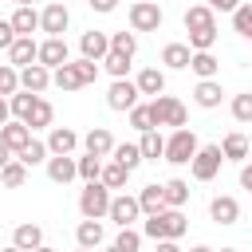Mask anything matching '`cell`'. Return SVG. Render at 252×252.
<instances>
[{
	"instance_id": "6da1fadb",
	"label": "cell",
	"mask_w": 252,
	"mask_h": 252,
	"mask_svg": "<svg viewBox=\"0 0 252 252\" xmlns=\"http://www.w3.org/2000/svg\"><path fill=\"white\" fill-rule=\"evenodd\" d=\"M197 150H201L197 134H193L189 126H177V130L165 138V158H161V161H173V165H189Z\"/></svg>"
},
{
	"instance_id": "7a4b0ae2",
	"label": "cell",
	"mask_w": 252,
	"mask_h": 252,
	"mask_svg": "<svg viewBox=\"0 0 252 252\" xmlns=\"http://www.w3.org/2000/svg\"><path fill=\"white\" fill-rule=\"evenodd\" d=\"M150 114H154V126H185L189 122V114H185V102L181 98H173V94H158V98H150Z\"/></svg>"
},
{
	"instance_id": "3957f363",
	"label": "cell",
	"mask_w": 252,
	"mask_h": 252,
	"mask_svg": "<svg viewBox=\"0 0 252 252\" xmlns=\"http://www.w3.org/2000/svg\"><path fill=\"white\" fill-rule=\"evenodd\" d=\"M110 189L102 185V181H87V189L79 193V213L83 217H91V220H102L106 213H110Z\"/></svg>"
},
{
	"instance_id": "277c9868",
	"label": "cell",
	"mask_w": 252,
	"mask_h": 252,
	"mask_svg": "<svg viewBox=\"0 0 252 252\" xmlns=\"http://www.w3.org/2000/svg\"><path fill=\"white\" fill-rule=\"evenodd\" d=\"M220 161H224V154H220V142H213V146H201V150L193 154L189 169H193V177H197V181H213V177L220 173Z\"/></svg>"
},
{
	"instance_id": "5b68a950",
	"label": "cell",
	"mask_w": 252,
	"mask_h": 252,
	"mask_svg": "<svg viewBox=\"0 0 252 252\" xmlns=\"http://www.w3.org/2000/svg\"><path fill=\"white\" fill-rule=\"evenodd\" d=\"M165 20V12L154 4V0H134L130 4V28L134 32H158Z\"/></svg>"
},
{
	"instance_id": "8992f818",
	"label": "cell",
	"mask_w": 252,
	"mask_h": 252,
	"mask_svg": "<svg viewBox=\"0 0 252 252\" xmlns=\"http://www.w3.org/2000/svg\"><path fill=\"white\" fill-rule=\"evenodd\" d=\"M138 83H130V79H114L110 83V91H106V106L110 110H134L138 106Z\"/></svg>"
},
{
	"instance_id": "52a82bcc",
	"label": "cell",
	"mask_w": 252,
	"mask_h": 252,
	"mask_svg": "<svg viewBox=\"0 0 252 252\" xmlns=\"http://www.w3.org/2000/svg\"><path fill=\"white\" fill-rule=\"evenodd\" d=\"M118 228H126V224H134L138 217H142V205H138V197H130V193H118L114 201H110V213H106Z\"/></svg>"
},
{
	"instance_id": "ba28073f",
	"label": "cell",
	"mask_w": 252,
	"mask_h": 252,
	"mask_svg": "<svg viewBox=\"0 0 252 252\" xmlns=\"http://www.w3.org/2000/svg\"><path fill=\"white\" fill-rule=\"evenodd\" d=\"M67 24H71V12H67V4H59V0L39 12V32H47V35H63Z\"/></svg>"
},
{
	"instance_id": "9c48e42d",
	"label": "cell",
	"mask_w": 252,
	"mask_h": 252,
	"mask_svg": "<svg viewBox=\"0 0 252 252\" xmlns=\"http://www.w3.org/2000/svg\"><path fill=\"white\" fill-rule=\"evenodd\" d=\"M8 63L12 67H32V63H39V43L32 39V35H16V43L8 47Z\"/></svg>"
},
{
	"instance_id": "30bf717a",
	"label": "cell",
	"mask_w": 252,
	"mask_h": 252,
	"mask_svg": "<svg viewBox=\"0 0 252 252\" xmlns=\"http://www.w3.org/2000/svg\"><path fill=\"white\" fill-rule=\"evenodd\" d=\"M39 63L43 67H63V63H71V51H67V39L63 35H47L43 43H39Z\"/></svg>"
},
{
	"instance_id": "8fae6325",
	"label": "cell",
	"mask_w": 252,
	"mask_h": 252,
	"mask_svg": "<svg viewBox=\"0 0 252 252\" xmlns=\"http://www.w3.org/2000/svg\"><path fill=\"white\" fill-rule=\"evenodd\" d=\"M47 177H51L55 185L75 181V177H79V158H71V154H51V158H47Z\"/></svg>"
},
{
	"instance_id": "7c38bea8",
	"label": "cell",
	"mask_w": 252,
	"mask_h": 252,
	"mask_svg": "<svg viewBox=\"0 0 252 252\" xmlns=\"http://www.w3.org/2000/svg\"><path fill=\"white\" fill-rule=\"evenodd\" d=\"M79 51H83V59L102 63L106 51H110V35H106V32H83V35H79Z\"/></svg>"
},
{
	"instance_id": "4fadbf2b",
	"label": "cell",
	"mask_w": 252,
	"mask_h": 252,
	"mask_svg": "<svg viewBox=\"0 0 252 252\" xmlns=\"http://www.w3.org/2000/svg\"><path fill=\"white\" fill-rule=\"evenodd\" d=\"M51 87V67H43V63H32V67H24L20 71V91H32V94H39V91H47Z\"/></svg>"
},
{
	"instance_id": "5bb4252c",
	"label": "cell",
	"mask_w": 252,
	"mask_h": 252,
	"mask_svg": "<svg viewBox=\"0 0 252 252\" xmlns=\"http://www.w3.org/2000/svg\"><path fill=\"white\" fill-rule=\"evenodd\" d=\"M0 142H4L12 154H20V150L32 142V126L20 122V118H16V122H4V126H0Z\"/></svg>"
},
{
	"instance_id": "9a60e30c",
	"label": "cell",
	"mask_w": 252,
	"mask_h": 252,
	"mask_svg": "<svg viewBox=\"0 0 252 252\" xmlns=\"http://www.w3.org/2000/svg\"><path fill=\"white\" fill-rule=\"evenodd\" d=\"M209 217H213L217 224H236V220H240V205H236V197H228V193L213 197V201H209Z\"/></svg>"
},
{
	"instance_id": "2e32d148",
	"label": "cell",
	"mask_w": 252,
	"mask_h": 252,
	"mask_svg": "<svg viewBox=\"0 0 252 252\" xmlns=\"http://www.w3.org/2000/svg\"><path fill=\"white\" fill-rule=\"evenodd\" d=\"M83 150H87V154H94V158H110V154H114V138H110V130H106V126H94V130H87V138H83Z\"/></svg>"
},
{
	"instance_id": "e0dca14e",
	"label": "cell",
	"mask_w": 252,
	"mask_h": 252,
	"mask_svg": "<svg viewBox=\"0 0 252 252\" xmlns=\"http://www.w3.org/2000/svg\"><path fill=\"white\" fill-rule=\"evenodd\" d=\"M220 98H224V91H220V83H217V79H201V83L193 87V102H197L201 110L220 106Z\"/></svg>"
},
{
	"instance_id": "ac0fdd59",
	"label": "cell",
	"mask_w": 252,
	"mask_h": 252,
	"mask_svg": "<svg viewBox=\"0 0 252 252\" xmlns=\"http://www.w3.org/2000/svg\"><path fill=\"white\" fill-rule=\"evenodd\" d=\"M79 134L75 130H67V126H51V134H47V150L51 154H75L79 150Z\"/></svg>"
},
{
	"instance_id": "d6986e66",
	"label": "cell",
	"mask_w": 252,
	"mask_h": 252,
	"mask_svg": "<svg viewBox=\"0 0 252 252\" xmlns=\"http://www.w3.org/2000/svg\"><path fill=\"white\" fill-rule=\"evenodd\" d=\"M205 28H217V16L209 4H193L185 8V32H205Z\"/></svg>"
},
{
	"instance_id": "ffe728a7",
	"label": "cell",
	"mask_w": 252,
	"mask_h": 252,
	"mask_svg": "<svg viewBox=\"0 0 252 252\" xmlns=\"http://www.w3.org/2000/svg\"><path fill=\"white\" fill-rule=\"evenodd\" d=\"M134 83H138V91H142V94L158 98V94L165 91V71H161V67H146V71H138V79H134Z\"/></svg>"
},
{
	"instance_id": "44dd1931",
	"label": "cell",
	"mask_w": 252,
	"mask_h": 252,
	"mask_svg": "<svg viewBox=\"0 0 252 252\" xmlns=\"http://www.w3.org/2000/svg\"><path fill=\"white\" fill-rule=\"evenodd\" d=\"M220 154H224V161H244L248 154H252V146H248V134H224V142H220Z\"/></svg>"
},
{
	"instance_id": "7402d4cb",
	"label": "cell",
	"mask_w": 252,
	"mask_h": 252,
	"mask_svg": "<svg viewBox=\"0 0 252 252\" xmlns=\"http://www.w3.org/2000/svg\"><path fill=\"white\" fill-rule=\"evenodd\" d=\"M189 59H193V47H189V43H165V47H161V63L173 67V71H185Z\"/></svg>"
},
{
	"instance_id": "603a6c76",
	"label": "cell",
	"mask_w": 252,
	"mask_h": 252,
	"mask_svg": "<svg viewBox=\"0 0 252 252\" xmlns=\"http://www.w3.org/2000/svg\"><path fill=\"white\" fill-rule=\"evenodd\" d=\"M12 244H16V248H24V252H35V248L43 244V228H39V224H16Z\"/></svg>"
},
{
	"instance_id": "cb8c5ba5",
	"label": "cell",
	"mask_w": 252,
	"mask_h": 252,
	"mask_svg": "<svg viewBox=\"0 0 252 252\" xmlns=\"http://www.w3.org/2000/svg\"><path fill=\"white\" fill-rule=\"evenodd\" d=\"M12 28H16V35H32V32H39V12L28 8V4H20V8L12 12Z\"/></svg>"
},
{
	"instance_id": "d4e9b609",
	"label": "cell",
	"mask_w": 252,
	"mask_h": 252,
	"mask_svg": "<svg viewBox=\"0 0 252 252\" xmlns=\"http://www.w3.org/2000/svg\"><path fill=\"white\" fill-rule=\"evenodd\" d=\"M189 71H193L197 79H217L220 63H217V55H213V51H193V59H189Z\"/></svg>"
},
{
	"instance_id": "484cf974",
	"label": "cell",
	"mask_w": 252,
	"mask_h": 252,
	"mask_svg": "<svg viewBox=\"0 0 252 252\" xmlns=\"http://www.w3.org/2000/svg\"><path fill=\"white\" fill-rule=\"evenodd\" d=\"M138 205H142V213H146V217H154V213L169 209V205H165V193H161V185H142V193H138Z\"/></svg>"
},
{
	"instance_id": "4316f807",
	"label": "cell",
	"mask_w": 252,
	"mask_h": 252,
	"mask_svg": "<svg viewBox=\"0 0 252 252\" xmlns=\"http://www.w3.org/2000/svg\"><path fill=\"white\" fill-rule=\"evenodd\" d=\"M75 240H79V248H98L102 244V220L83 217V224L75 228Z\"/></svg>"
},
{
	"instance_id": "83f0119b",
	"label": "cell",
	"mask_w": 252,
	"mask_h": 252,
	"mask_svg": "<svg viewBox=\"0 0 252 252\" xmlns=\"http://www.w3.org/2000/svg\"><path fill=\"white\" fill-rule=\"evenodd\" d=\"M51 83H55L59 91H79V87H83V75H79L75 63H63V67L51 71Z\"/></svg>"
},
{
	"instance_id": "f1b7e54d",
	"label": "cell",
	"mask_w": 252,
	"mask_h": 252,
	"mask_svg": "<svg viewBox=\"0 0 252 252\" xmlns=\"http://www.w3.org/2000/svg\"><path fill=\"white\" fill-rule=\"evenodd\" d=\"M51 118H55V110H51V102L35 94V102H32V114H28L24 122H28L32 130H43V126H51Z\"/></svg>"
},
{
	"instance_id": "f546056e",
	"label": "cell",
	"mask_w": 252,
	"mask_h": 252,
	"mask_svg": "<svg viewBox=\"0 0 252 252\" xmlns=\"http://www.w3.org/2000/svg\"><path fill=\"white\" fill-rule=\"evenodd\" d=\"M138 146H142V158H146V161H158V158H165V138H161L158 130H146V134L138 138Z\"/></svg>"
},
{
	"instance_id": "4dcf8cb0",
	"label": "cell",
	"mask_w": 252,
	"mask_h": 252,
	"mask_svg": "<svg viewBox=\"0 0 252 252\" xmlns=\"http://www.w3.org/2000/svg\"><path fill=\"white\" fill-rule=\"evenodd\" d=\"M110 158H114L118 165H126L130 173L138 169V161H146V158H142V146H138V142H122V146H114V154H110Z\"/></svg>"
},
{
	"instance_id": "1f68e13d",
	"label": "cell",
	"mask_w": 252,
	"mask_h": 252,
	"mask_svg": "<svg viewBox=\"0 0 252 252\" xmlns=\"http://www.w3.org/2000/svg\"><path fill=\"white\" fill-rule=\"evenodd\" d=\"M161 193H165V205H169V209H181V205L189 201V181H181V177H169V181L161 185Z\"/></svg>"
},
{
	"instance_id": "d6a6232c",
	"label": "cell",
	"mask_w": 252,
	"mask_h": 252,
	"mask_svg": "<svg viewBox=\"0 0 252 252\" xmlns=\"http://www.w3.org/2000/svg\"><path fill=\"white\" fill-rule=\"evenodd\" d=\"M24 181H28V165H24L20 158H12V161L0 169V185H8V189H20Z\"/></svg>"
},
{
	"instance_id": "836d02e7",
	"label": "cell",
	"mask_w": 252,
	"mask_h": 252,
	"mask_svg": "<svg viewBox=\"0 0 252 252\" xmlns=\"http://www.w3.org/2000/svg\"><path fill=\"white\" fill-rule=\"evenodd\" d=\"M126 177H130V169H126V165H118L114 158H110V161H102V177H98V181H102L106 189H122V185H126Z\"/></svg>"
},
{
	"instance_id": "e575fe53",
	"label": "cell",
	"mask_w": 252,
	"mask_h": 252,
	"mask_svg": "<svg viewBox=\"0 0 252 252\" xmlns=\"http://www.w3.org/2000/svg\"><path fill=\"white\" fill-rule=\"evenodd\" d=\"M47 154H51V150H47V142H39V138H32V142H28V146H24V150H20L16 158H20V161H24L28 169H32V165H39V161H47Z\"/></svg>"
},
{
	"instance_id": "d590c367",
	"label": "cell",
	"mask_w": 252,
	"mask_h": 252,
	"mask_svg": "<svg viewBox=\"0 0 252 252\" xmlns=\"http://www.w3.org/2000/svg\"><path fill=\"white\" fill-rule=\"evenodd\" d=\"M142 236H150L154 244H158V240H169V224H165V209H161V213H154V217H146V224H142Z\"/></svg>"
},
{
	"instance_id": "8d00e7d4",
	"label": "cell",
	"mask_w": 252,
	"mask_h": 252,
	"mask_svg": "<svg viewBox=\"0 0 252 252\" xmlns=\"http://www.w3.org/2000/svg\"><path fill=\"white\" fill-rule=\"evenodd\" d=\"M130 59H134V55H122V51H106L102 67H106L114 79H126V75H130Z\"/></svg>"
},
{
	"instance_id": "74e56055",
	"label": "cell",
	"mask_w": 252,
	"mask_h": 252,
	"mask_svg": "<svg viewBox=\"0 0 252 252\" xmlns=\"http://www.w3.org/2000/svg\"><path fill=\"white\" fill-rule=\"evenodd\" d=\"M126 114H130V126H134L138 134L158 130V126H154V114H150V102H138V106H134V110H126Z\"/></svg>"
},
{
	"instance_id": "f35d334b",
	"label": "cell",
	"mask_w": 252,
	"mask_h": 252,
	"mask_svg": "<svg viewBox=\"0 0 252 252\" xmlns=\"http://www.w3.org/2000/svg\"><path fill=\"white\" fill-rule=\"evenodd\" d=\"M16 91H20V67L0 63V94H4V98H12Z\"/></svg>"
},
{
	"instance_id": "ab89813d",
	"label": "cell",
	"mask_w": 252,
	"mask_h": 252,
	"mask_svg": "<svg viewBox=\"0 0 252 252\" xmlns=\"http://www.w3.org/2000/svg\"><path fill=\"white\" fill-rule=\"evenodd\" d=\"M232 32H236L240 39H252V4H240V8L232 12Z\"/></svg>"
},
{
	"instance_id": "60d3db41",
	"label": "cell",
	"mask_w": 252,
	"mask_h": 252,
	"mask_svg": "<svg viewBox=\"0 0 252 252\" xmlns=\"http://www.w3.org/2000/svg\"><path fill=\"white\" fill-rule=\"evenodd\" d=\"M114 248H118V252H138V248H142V232H138V228H130V224H126V228H118Z\"/></svg>"
},
{
	"instance_id": "b9f144b4",
	"label": "cell",
	"mask_w": 252,
	"mask_h": 252,
	"mask_svg": "<svg viewBox=\"0 0 252 252\" xmlns=\"http://www.w3.org/2000/svg\"><path fill=\"white\" fill-rule=\"evenodd\" d=\"M79 177H83V181H98V177H102V158L83 154V158H79Z\"/></svg>"
},
{
	"instance_id": "7bdbcfd3",
	"label": "cell",
	"mask_w": 252,
	"mask_h": 252,
	"mask_svg": "<svg viewBox=\"0 0 252 252\" xmlns=\"http://www.w3.org/2000/svg\"><path fill=\"white\" fill-rule=\"evenodd\" d=\"M8 102H12V114H16L20 122H24V118L32 114V102H35V94H32V91H16V94H12Z\"/></svg>"
},
{
	"instance_id": "ee69618b",
	"label": "cell",
	"mask_w": 252,
	"mask_h": 252,
	"mask_svg": "<svg viewBox=\"0 0 252 252\" xmlns=\"http://www.w3.org/2000/svg\"><path fill=\"white\" fill-rule=\"evenodd\" d=\"M165 224H169V240H181L185 228H189V220H185L181 209H165Z\"/></svg>"
},
{
	"instance_id": "f6af8a7d",
	"label": "cell",
	"mask_w": 252,
	"mask_h": 252,
	"mask_svg": "<svg viewBox=\"0 0 252 252\" xmlns=\"http://www.w3.org/2000/svg\"><path fill=\"white\" fill-rule=\"evenodd\" d=\"M213 43H217V28L189 32V47H193V51H213Z\"/></svg>"
},
{
	"instance_id": "bcb514c9",
	"label": "cell",
	"mask_w": 252,
	"mask_h": 252,
	"mask_svg": "<svg viewBox=\"0 0 252 252\" xmlns=\"http://www.w3.org/2000/svg\"><path fill=\"white\" fill-rule=\"evenodd\" d=\"M110 51L134 55V51H138V39H134V32H114V35H110Z\"/></svg>"
},
{
	"instance_id": "7dc6e473",
	"label": "cell",
	"mask_w": 252,
	"mask_h": 252,
	"mask_svg": "<svg viewBox=\"0 0 252 252\" xmlns=\"http://www.w3.org/2000/svg\"><path fill=\"white\" fill-rule=\"evenodd\" d=\"M232 118L236 122H252V91H244V94L232 98Z\"/></svg>"
},
{
	"instance_id": "c3c4849f",
	"label": "cell",
	"mask_w": 252,
	"mask_h": 252,
	"mask_svg": "<svg viewBox=\"0 0 252 252\" xmlns=\"http://www.w3.org/2000/svg\"><path fill=\"white\" fill-rule=\"evenodd\" d=\"M75 67H79V75H83V87L98 79V63H94V59H75Z\"/></svg>"
},
{
	"instance_id": "681fc988",
	"label": "cell",
	"mask_w": 252,
	"mask_h": 252,
	"mask_svg": "<svg viewBox=\"0 0 252 252\" xmlns=\"http://www.w3.org/2000/svg\"><path fill=\"white\" fill-rule=\"evenodd\" d=\"M16 43V28H12V20H0V51H8Z\"/></svg>"
},
{
	"instance_id": "f907efd6",
	"label": "cell",
	"mask_w": 252,
	"mask_h": 252,
	"mask_svg": "<svg viewBox=\"0 0 252 252\" xmlns=\"http://www.w3.org/2000/svg\"><path fill=\"white\" fill-rule=\"evenodd\" d=\"M205 4H209L213 12H236V8H240V0H205Z\"/></svg>"
},
{
	"instance_id": "816d5d0a",
	"label": "cell",
	"mask_w": 252,
	"mask_h": 252,
	"mask_svg": "<svg viewBox=\"0 0 252 252\" xmlns=\"http://www.w3.org/2000/svg\"><path fill=\"white\" fill-rule=\"evenodd\" d=\"M87 4H91V8H94V12H102V16H106V12H114V8H118V0H87Z\"/></svg>"
},
{
	"instance_id": "f5cc1de1",
	"label": "cell",
	"mask_w": 252,
	"mask_h": 252,
	"mask_svg": "<svg viewBox=\"0 0 252 252\" xmlns=\"http://www.w3.org/2000/svg\"><path fill=\"white\" fill-rule=\"evenodd\" d=\"M4 122H12V102L0 94V126H4Z\"/></svg>"
},
{
	"instance_id": "db71d44e",
	"label": "cell",
	"mask_w": 252,
	"mask_h": 252,
	"mask_svg": "<svg viewBox=\"0 0 252 252\" xmlns=\"http://www.w3.org/2000/svg\"><path fill=\"white\" fill-rule=\"evenodd\" d=\"M240 189H248V193H252V165H244V169H240Z\"/></svg>"
},
{
	"instance_id": "11a10c76",
	"label": "cell",
	"mask_w": 252,
	"mask_h": 252,
	"mask_svg": "<svg viewBox=\"0 0 252 252\" xmlns=\"http://www.w3.org/2000/svg\"><path fill=\"white\" fill-rule=\"evenodd\" d=\"M154 252H181V244H177V240H158Z\"/></svg>"
},
{
	"instance_id": "9f6ffc18",
	"label": "cell",
	"mask_w": 252,
	"mask_h": 252,
	"mask_svg": "<svg viewBox=\"0 0 252 252\" xmlns=\"http://www.w3.org/2000/svg\"><path fill=\"white\" fill-rule=\"evenodd\" d=\"M8 161H12V150H8V146H4V142H0V169H4V165H8Z\"/></svg>"
},
{
	"instance_id": "6f0895ef",
	"label": "cell",
	"mask_w": 252,
	"mask_h": 252,
	"mask_svg": "<svg viewBox=\"0 0 252 252\" xmlns=\"http://www.w3.org/2000/svg\"><path fill=\"white\" fill-rule=\"evenodd\" d=\"M189 252H213V248H209V244H197V248H189Z\"/></svg>"
},
{
	"instance_id": "680465c9",
	"label": "cell",
	"mask_w": 252,
	"mask_h": 252,
	"mask_svg": "<svg viewBox=\"0 0 252 252\" xmlns=\"http://www.w3.org/2000/svg\"><path fill=\"white\" fill-rule=\"evenodd\" d=\"M0 252H24V248H16V244H8V248H0Z\"/></svg>"
},
{
	"instance_id": "91938a15",
	"label": "cell",
	"mask_w": 252,
	"mask_h": 252,
	"mask_svg": "<svg viewBox=\"0 0 252 252\" xmlns=\"http://www.w3.org/2000/svg\"><path fill=\"white\" fill-rule=\"evenodd\" d=\"M35 252H55V248H47V244H39V248H35Z\"/></svg>"
},
{
	"instance_id": "94428289",
	"label": "cell",
	"mask_w": 252,
	"mask_h": 252,
	"mask_svg": "<svg viewBox=\"0 0 252 252\" xmlns=\"http://www.w3.org/2000/svg\"><path fill=\"white\" fill-rule=\"evenodd\" d=\"M16 4H28V8H35V0H16Z\"/></svg>"
},
{
	"instance_id": "6125c7cd",
	"label": "cell",
	"mask_w": 252,
	"mask_h": 252,
	"mask_svg": "<svg viewBox=\"0 0 252 252\" xmlns=\"http://www.w3.org/2000/svg\"><path fill=\"white\" fill-rule=\"evenodd\" d=\"M106 252H118V248H114V244H110V248H106Z\"/></svg>"
},
{
	"instance_id": "be15d7a7",
	"label": "cell",
	"mask_w": 252,
	"mask_h": 252,
	"mask_svg": "<svg viewBox=\"0 0 252 252\" xmlns=\"http://www.w3.org/2000/svg\"><path fill=\"white\" fill-rule=\"evenodd\" d=\"M79 252H94V248H79Z\"/></svg>"
},
{
	"instance_id": "e7e4bbea",
	"label": "cell",
	"mask_w": 252,
	"mask_h": 252,
	"mask_svg": "<svg viewBox=\"0 0 252 252\" xmlns=\"http://www.w3.org/2000/svg\"><path fill=\"white\" fill-rule=\"evenodd\" d=\"M220 252H236V248H220Z\"/></svg>"
},
{
	"instance_id": "03108f58",
	"label": "cell",
	"mask_w": 252,
	"mask_h": 252,
	"mask_svg": "<svg viewBox=\"0 0 252 252\" xmlns=\"http://www.w3.org/2000/svg\"><path fill=\"white\" fill-rule=\"evenodd\" d=\"M248 146H252V134H248Z\"/></svg>"
}]
</instances>
